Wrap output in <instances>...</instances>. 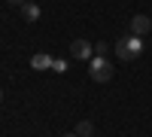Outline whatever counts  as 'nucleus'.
<instances>
[{
	"instance_id": "obj_1",
	"label": "nucleus",
	"mask_w": 152,
	"mask_h": 137,
	"mask_svg": "<svg viewBox=\"0 0 152 137\" xmlns=\"http://www.w3.org/2000/svg\"><path fill=\"white\" fill-rule=\"evenodd\" d=\"M143 52V43H140V37H122V40L116 43V55H119V61H134L137 55Z\"/></svg>"
},
{
	"instance_id": "obj_2",
	"label": "nucleus",
	"mask_w": 152,
	"mask_h": 137,
	"mask_svg": "<svg viewBox=\"0 0 152 137\" xmlns=\"http://www.w3.org/2000/svg\"><path fill=\"white\" fill-rule=\"evenodd\" d=\"M88 73H91L94 82H110L113 79V67H110V61L104 55H94L91 61H88Z\"/></svg>"
},
{
	"instance_id": "obj_3",
	"label": "nucleus",
	"mask_w": 152,
	"mask_h": 137,
	"mask_svg": "<svg viewBox=\"0 0 152 137\" xmlns=\"http://www.w3.org/2000/svg\"><path fill=\"white\" fill-rule=\"evenodd\" d=\"M91 55H94V46L91 43H85V40H73L70 43V58H76V61H91Z\"/></svg>"
},
{
	"instance_id": "obj_4",
	"label": "nucleus",
	"mask_w": 152,
	"mask_h": 137,
	"mask_svg": "<svg viewBox=\"0 0 152 137\" xmlns=\"http://www.w3.org/2000/svg\"><path fill=\"white\" fill-rule=\"evenodd\" d=\"M152 31V18L149 15H134L131 18V34L134 37H143V34H149Z\"/></svg>"
},
{
	"instance_id": "obj_5",
	"label": "nucleus",
	"mask_w": 152,
	"mask_h": 137,
	"mask_svg": "<svg viewBox=\"0 0 152 137\" xmlns=\"http://www.w3.org/2000/svg\"><path fill=\"white\" fill-rule=\"evenodd\" d=\"M52 64H55V58L46 55V52H37V55L31 58V67H34V70H52Z\"/></svg>"
},
{
	"instance_id": "obj_6",
	"label": "nucleus",
	"mask_w": 152,
	"mask_h": 137,
	"mask_svg": "<svg viewBox=\"0 0 152 137\" xmlns=\"http://www.w3.org/2000/svg\"><path fill=\"white\" fill-rule=\"evenodd\" d=\"M21 15L28 21H37V18H40V6H37V3H21Z\"/></svg>"
},
{
	"instance_id": "obj_7",
	"label": "nucleus",
	"mask_w": 152,
	"mask_h": 137,
	"mask_svg": "<svg viewBox=\"0 0 152 137\" xmlns=\"http://www.w3.org/2000/svg\"><path fill=\"white\" fill-rule=\"evenodd\" d=\"M91 131H94V128H91V122H88V119H82L79 125H76V134H79V137H91Z\"/></svg>"
},
{
	"instance_id": "obj_8",
	"label": "nucleus",
	"mask_w": 152,
	"mask_h": 137,
	"mask_svg": "<svg viewBox=\"0 0 152 137\" xmlns=\"http://www.w3.org/2000/svg\"><path fill=\"white\" fill-rule=\"evenodd\" d=\"M107 52H110V43H97L94 46V55H104L107 58Z\"/></svg>"
},
{
	"instance_id": "obj_9",
	"label": "nucleus",
	"mask_w": 152,
	"mask_h": 137,
	"mask_svg": "<svg viewBox=\"0 0 152 137\" xmlns=\"http://www.w3.org/2000/svg\"><path fill=\"white\" fill-rule=\"evenodd\" d=\"M52 70H58V73H64V70H67V61H61V58H55V64H52Z\"/></svg>"
},
{
	"instance_id": "obj_10",
	"label": "nucleus",
	"mask_w": 152,
	"mask_h": 137,
	"mask_svg": "<svg viewBox=\"0 0 152 137\" xmlns=\"http://www.w3.org/2000/svg\"><path fill=\"white\" fill-rule=\"evenodd\" d=\"M9 3H28V0H9Z\"/></svg>"
},
{
	"instance_id": "obj_11",
	"label": "nucleus",
	"mask_w": 152,
	"mask_h": 137,
	"mask_svg": "<svg viewBox=\"0 0 152 137\" xmlns=\"http://www.w3.org/2000/svg\"><path fill=\"white\" fill-rule=\"evenodd\" d=\"M64 137H79V134H76V131H73V134H64Z\"/></svg>"
},
{
	"instance_id": "obj_12",
	"label": "nucleus",
	"mask_w": 152,
	"mask_h": 137,
	"mask_svg": "<svg viewBox=\"0 0 152 137\" xmlns=\"http://www.w3.org/2000/svg\"><path fill=\"white\" fill-rule=\"evenodd\" d=\"M0 101H3V89H0Z\"/></svg>"
}]
</instances>
